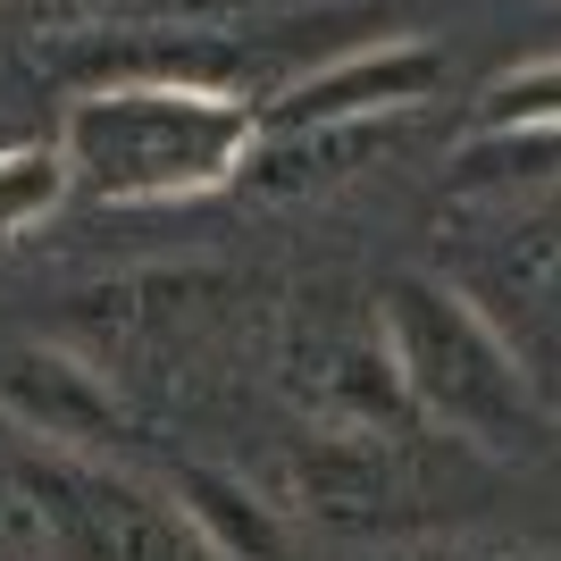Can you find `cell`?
<instances>
[{
    "label": "cell",
    "mask_w": 561,
    "mask_h": 561,
    "mask_svg": "<svg viewBox=\"0 0 561 561\" xmlns=\"http://www.w3.org/2000/svg\"><path fill=\"white\" fill-rule=\"evenodd\" d=\"M260 142V101L202 84V76H110L76 93L59 117V160L76 193L110 210H151V202H202V193L243 185Z\"/></svg>",
    "instance_id": "6da1fadb"
},
{
    "label": "cell",
    "mask_w": 561,
    "mask_h": 561,
    "mask_svg": "<svg viewBox=\"0 0 561 561\" xmlns=\"http://www.w3.org/2000/svg\"><path fill=\"white\" fill-rule=\"evenodd\" d=\"M369 302H377L386 344H394V369L420 427L461 436L478 453H528L545 436V402H537L528 360L461 285L427 277V268H394Z\"/></svg>",
    "instance_id": "7a4b0ae2"
},
{
    "label": "cell",
    "mask_w": 561,
    "mask_h": 561,
    "mask_svg": "<svg viewBox=\"0 0 561 561\" xmlns=\"http://www.w3.org/2000/svg\"><path fill=\"white\" fill-rule=\"evenodd\" d=\"M18 512L50 561H218L160 486L93 453H25Z\"/></svg>",
    "instance_id": "3957f363"
},
{
    "label": "cell",
    "mask_w": 561,
    "mask_h": 561,
    "mask_svg": "<svg viewBox=\"0 0 561 561\" xmlns=\"http://www.w3.org/2000/svg\"><path fill=\"white\" fill-rule=\"evenodd\" d=\"M285 394L319 436H411V394H402L394 344L369 310H319L310 302L285 328Z\"/></svg>",
    "instance_id": "277c9868"
},
{
    "label": "cell",
    "mask_w": 561,
    "mask_h": 561,
    "mask_svg": "<svg viewBox=\"0 0 561 561\" xmlns=\"http://www.w3.org/2000/svg\"><path fill=\"white\" fill-rule=\"evenodd\" d=\"M445 93V50L420 34H377L335 50L328 68L294 76L277 101H260V135H319V126H377L411 117Z\"/></svg>",
    "instance_id": "5b68a950"
},
{
    "label": "cell",
    "mask_w": 561,
    "mask_h": 561,
    "mask_svg": "<svg viewBox=\"0 0 561 561\" xmlns=\"http://www.w3.org/2000/svg\"><path fill=\"white\" fill-rule=\"evenodd\" d=\"M0 411H9L25 436H43V453H101V445L126 436L117 386L84 352H59V344L0 352Z\"/></svg>",
    "instance_id": "8992f818"
},
{
    "label": "cell",
    "mask_w": 561,
    "mask_h": 561,
    "mask_svg": "<svg viewBox=\"0 0 561 561\" xmlns=\"http://www.w3.org/2000/svg\"><path fill=\"white\" fill-rule=\"evenodd\" d=\"M294 494L328 528H386L402 512V436H310L294 453Z\"/></svg>",
    "instance_id": "52a82bcc"
},
{
    "label": "cell",
    "mask_w": 561,
    "mask_h": 561,
    "mask_svg": "<svg viewBox=\"0 0 561 561\" xmlns=\"http://www.w3.org/2000/svg\"><path fill=\"white\" fill-rule=\"evenodd\" d=\"M160 494L185 512V528L210 545L218 561H285V553H294V537H285V512L252 486V478H234V469L176 461Z\"/></svg>",
    "instance_id": "ba28073f"
},
{
    "label": "cell",
    "mask_w": 561,
    "mask_h": 561,
    "mask_svg": "<svg viewBox=\"0 0 561 561\" xmlns=\"http://www.w3.org/2000/svg\"><path fill=\"white\" fill-rule=\"evenodd\" d=\"M453 168H461V193H553L561 185V126H494V135H461Z\"/></svg>",
    "instance_id": "9c48e42d"
},
{
    "label": "cell",
    "mask_w": 561,
    "mask_h": 561,
    "mask_svg": "<svg viewBox=\"0 0 561 561\" xmlns=\"http://www.w3.org/2000/svg\"><path fill=\"white\" fill-rule=\"evenodd\" d=\"M59 25H110V34H202V25L252 9V0H34Z\"/></svg>",
    "instance_id": "30bf717a"
},
{
    "label": "cell",
    "mask_w": 561,
    "mask_h": 561,
    "mask_svg": "<svg viewBox=\"0 0 561 561\" xmlns=\"http://www.w3.org/2000/svg\"><path fill=\"white\" fill-rule=\"evenodd\" d=\"M68 193H76V176L59 160V142H0V243L43 227Z\"/></svg>",
    "instance_id": "8fae6325"
},
{
    "label": "cell",
    "mask_w": 561,
    "mask_h": 561,
    "mask_svg": "<svg viewBox=\"0 0 561 561\" xmlns=\"http://www.w3.org/2000/svg\"><path fill=\"white\" fill-rule=\"evenodd\" d=\"M494 126H561V50L553 59H528V68H503L469 110V135H494Z\"/></svg>",
    "instance_id": "7c38bea8"
},
{
    "label": "cell",
    "mask_w": 561,
    "mask_h": 561,
    "mask_svg": "<svg viewBox=\"0 0 561 561\" xmlns=\"http://www.w3.org/2000/svg\"><path fill=\"white\" fill-rule=\"evenodd\" d=\"M420 561H553L545 545H503V537H453V545H427Z\"/></svg>",
    "instance_id": "4fadbf2b"
}]
</instances>
